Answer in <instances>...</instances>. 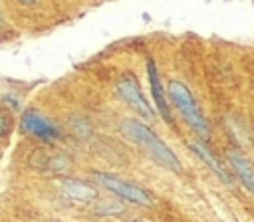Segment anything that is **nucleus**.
Returning <instances> with one entry per match:
<instances>
[{
	"mask_svg": "<svg viewBox=\"0 0 254 222\" xmlns=\"http://www.w3.org/2000/svg\"><path fill=\"white\" fill-rule=\"evenodd\" d=\"M121 133L127 141H131L133 145H137L153 163L161 165L163 168L167 170H173V172H181L183 170V165L181 161L177 159V155L167 147V143H163V139L149 127L145 125L143 121L139 119H125L121 123Z\"/></svg>",
	"mask_w": 254,
	"mask_h": 222,
	"instance_id": "obj_1",
	"label": "nucleus"
},
{
	"mask_svg": "<svg viewBox=\"0 0 254 222\" xmlns=\"http://www.w3.org/2000/svg\"><path fill=\"white\" fill-rule=\"evenodd\" d=\"M167 93H169V99L171 103L177 107V111L183 115V119L189 123V127L200 137V139H208L210 137V127H208V121L206 117L202 115L194 95L190 93V89L179 81V79H173L169 81V87H167Z\"/></svg>",
	"mask_w": 254,
	"mask_h": 222,
	"instance_id": "obj_2",
	"label": "nucleus"
},
{
	"mask_svg": "<svg viewBox=\"0 0 254 222\" xmlns=\"http://www.w3.org/2000/svg\"><path fill=\"white\" fill-rule=\"evenodd\" d=\"M93 178L99 186H103L111 194L131 202V204H139V206H151L153 204V196L149 194V190H145L143 186H139L131 180H125L121 176H115L111 172H101V170L93 172Z\"/></svg>",
	"mask_w": 254,
	"mask_h": 222,
	"instance_id": "obj_3",
	"label": "nucleus"
},
{
	"mask_svg": "<svg viewBox=\"0 0 254 222\" xmlns=\"http://www.w3.org/2000/svg\"><path fill=\"white\" fill-rule=\"evenodd\" d=\"M20 127L28 137H34V139H38L40 143H46V145L58 143L64 135L62 129L52 119H48L46 115H42L36 109H28V111L22 113Z\"/></svg>",
	"mask_w": 254,
	"mask_h": 222,
	"instance_id": "obj_4",
	"label": "nucleus"
},
{
	"mask_svg": "<svg viewBox=\"0 0 254 222\" xmlns=\"http://www.w3.org/2000/svg\"><path fill=\"white\" fill-rule=\"evenodd\" d=\"M30 165L36 170L42 172H52V174H65L71 168V159L67 157V153L46 145V147H38L32 151L30 155Z\"/></svg>",
	"mask_w": 254,
	"mask_h": 222,
	"instance_id": "obj_5",
	"label": "nucleus"
},
{
	"mask_svg": "<svg viewBox=\"0 0 254 222\" xmlns=\"http://www.w3.org/2000/svg\"><path fill=\"white\" fill-rule=\"evenodd\" d=\"M115 89H117V95H119L135 113H139L143 119H153V109H151L149 101L145 99V95H143V91H141V85H139V81H137V77H135L133 73H129V71L123 73V75L117 79Z\"/></svg>",
	"mask_w": 254,
	"mask_h": 222,
	"instance_id": "obj_6",
	"label": "nucleus"
},
{
	"mask_svg": "<svg viewBox=\"0 0 254 222\" xmlns=\"http://www.w3.org/2000/svg\"><path fill=\"white\" fill-rule=\"evenodd\" d=\"M60 188H62V194L65 198H69L71 202H75V204H89V202H93L97 198L95 186H91L89 182L79 180V178L64 176L60 180Z\"/></svg>",
	"mask_w": 254,
	"mask_h": 222,
	"instance_id": "obj_7",
	"label": "nucleus"
},
{
	"mask_svg": "<svg viewBox=\"0 0 254 222\" xmlns=\"http://www.w3.org/2000/svg\"><path fill=\"white\" fill-rule=\"evenodd\" d=\"M147 75H149L151 93H153V99H155V105H157L161 117L167 123H173V115H171V109H169V103H167V95H165V89H163V83H161L159 69H157V65L151 59L147 61Z\"/></svg>",
	"mask_w": 254,
	"mask_h": 222,
	"instance_id": "obj_8",
	"label": "nucleus"
},
{
	"mask_svg": "<svg viewBox=\"0 0 254 222\" xmlns=\"http://www.w3.org/2000/svg\"><path fill=\"white\" fill-rule=\"evenodd\" d=\"M226 157H228V163H230L234 174L240 178V182L246 186V190H250L254 194V166L248 161V157H244L236 149H228L226 151Z\"/></svg>",
	"mask_w": 254,
	"mask_h": 222,
	"instance_id": "obj_9",
	"label": "nucleus"
},
{
	"mask_svg": "<svg viewBox=\"0 0 254 222\" xmlns=\"http://www.w3.org/2000/svg\"><path fill=\"white\" fill-rule=\"evenodd\" d=\"M190 149H192V151H194V153H196V155H198V157H200V159H202V161H204V163L210 166V170H212V172H214V174H216L220 180L230 182V178H228L226 170H224V168L220 166V163H218V161H216V159L210 155V151L206 149V145H204V143H200V141H192V143H190Z\"/></svg>",
	"mask_w": 254,
	"mask_h": 222,
	"instance_id": "obj_10",
	"label": "nucleus"
},
{
	"mask_svg": "<svg viewBox=\"0 0 254 222\" xmlns=\"http://www.w3.org/2000/svg\"><path fill=\"white\" fill-rule=\"evenodd\" d=\"M12 129H14V117H12V113L8 109L0 107V143L8 141Z\"/></svg>",
	"mask_w": 254,
	"mask_h": 222,
	"instance_id": "obj_11",
	"label": "nucleus"
},
{
	"mask_svg": "<svg viewBox=\"0 0 254 222\" xmlns=\"http://www.w3.org/2000/svg\"><path fill=\"white\" fill-rule=\"evenodd\" d=\"M20 2H22V4H34L36 0H20Z\"/></svg>",
	"mask_w": 254,
	"mask_h": 222,
	"instance_id": "obj_12",
	"label": "nucleus"
},
{
	"mask_svg": "<svg viewBox=\"0 0 254 222\" xmlns=\"http://www.w3.org/2000/svg\"><path fill=\"white\" fill-rule=\"evenodd\" d=\"M133 222H143V220H133Z\"/></svg>",
	"mask_w": 254,
	"mask_h": 222,
	"instance_id": "obj_13",
	"label": "nucleus"
},
{
	"mask_svg": "<svg viewBox=\"0 0 254 222\" xmlns=\"http://www.w3.org/2000/svg\"><path fill=\"white\" fill-rule=\"evenodd\" d=\"M52 222H60V220H52Z\"/></svg>",
	"mask_w": 254,
	"mask_h": 222,
	"instance_id": "obj_14",
	"label": "nucleus"
}]
</instances>
